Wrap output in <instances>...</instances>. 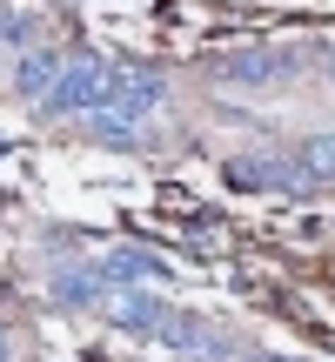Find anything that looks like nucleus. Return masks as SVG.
Returning <instances> with one entry per match:
<instances>
[{"instance_id":"obj_1","label":"nucleus","mask_w":335,"mask_h":362,"mask_svg":"<svg viewBox=\"0 0 335 362\" xmlns=\"http://www.w3.org/2000/svg\"><path fill=\"white\" fill-rule=\"evenodd\" d=\"M161 94H168L161 74H148V67L67 61L61 74H54V88L40 94V107H47V115H67V121H88V128L114 134V141H128V134L161 107Z\"/></svg>"}]
</instances>
